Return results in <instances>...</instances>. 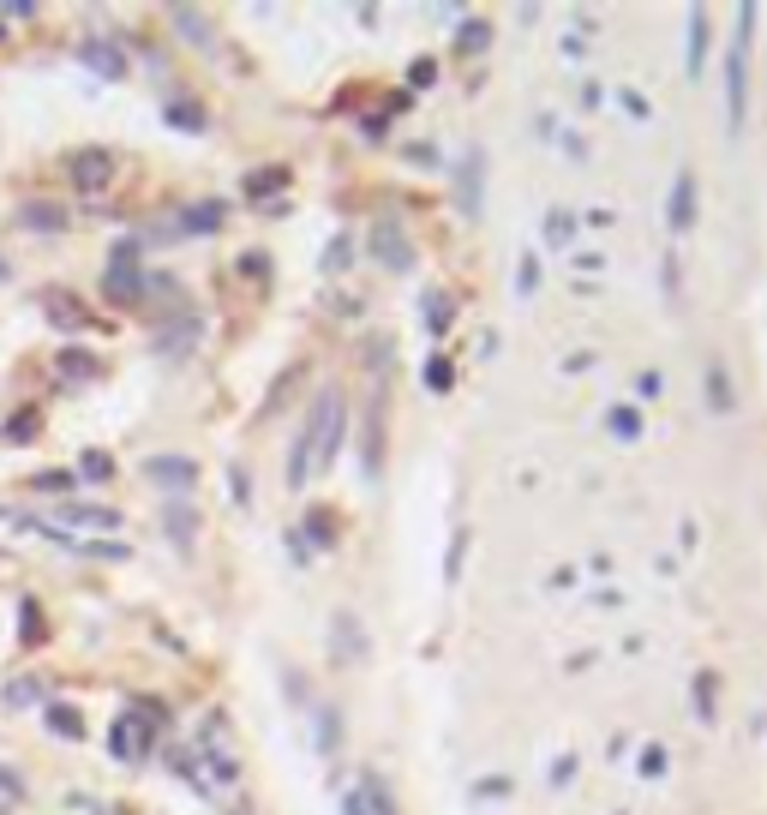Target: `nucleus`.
Returning <instances> with one entry per match:
<instances>
[{"mask_svg": "<svg viewBox=\"0 0 767 815\" xmlns=\"http://www.w3.org/2000/svg\"><path fill=\"white\" fill-rule=\"evenodd\" d=\"M342 432H348L342 390H324V396L312 402V414H306L300 438H294V456H288V486H306L318 468H330V462H336V450H342Z\"/></svg>", "mask_w": 767, "mask_h": 815, "instance_id": "nucleus-1", "label": "nucleus"}, {"mask_svg": "<svg viewBox=\"0 0 767 815\" xmlns=\"http://www.w3.org/2000/svg\"><path fill=\"white\" fill-rule=\"evenodd\" d=\"M750 36H756V6H738V30H732V48H726V114H732V132H744V114H750Z\"/></svg>", "mask_w": 767, "mask_h": 815, "instance_id": "nucleus-2", "label": "nucleus"}, {"mask_svg": "<svg viewBox=\"0 0 767 815\" xmlns=\"http://www.w3.org/2000/svg\"><path fill=\"white\" fill-rule=\"evenodd\" d=\"M144 270H138V240H120L114 246V258H108V276H102V294L114 300V306H132V300H144Z\"/></svg>", "mask_w": 767, "mask_h": 815, "instance_id": "nucleus-3", "label": "nucleus"}, {"mask_svg": "<svg viewBox=\"0 0 767 815\" xmlns=\"http://www.w3.org/2000/svg\"><path fill=\"white\" fill-rule=\"evenodd\" d=\"M66 174H72V186H78V192H102V186L114 180V150L84 144V150H72V156H66Z\"/></svg>", "mask_w": 767, "mask_h": 815, "instance_id": "nucleus-4", "label": "nucleus"}, {"mask_svg": "<svg viewBox=\"0 0 767 815\" xmlns=\"http://www.w3.org/2000/svg\"><path fill=\"white\" fill-rule=\"evenodd\" d=\"M150 744H156V726H150V720H138L132 708H126V714L114 720V732H108V750H114V762H138Z\"/></svg>", "mask_w": 767, "mask_h": 815, "instance_id": "nucleus-5", "label": "nucleus"}, {"mask_svg": "<svg viewBox=\"0 0 767 815\" xmlns=\"http://www.w3.org/2000/svg\"><path fill=\"white\" fill-rule=\"evenodd\" d=\"M342 815H396V798H390V786L366 768V774L354 780V792L342 798Z\"/></svg>", "mask_w": 767, "mask_h": 815, "instance_id": "nucleus-6", "label": "nucleus"}, {"mask_svg": "<svg viewBox=\"0 0 767 815\" xmlns=\"http://www.w3.org/2000/svg\"><path fill=\"white\" fill-rule=\"evenodd\" d=\"M78 60H84L96 78H126V48H120L114 36H102V30L78 42Z\"/></svg>", "mask_w": 767, "mask_h": 815, "instance_id": "nucleus-7", "label": "nucleus"}, {"mask_svg": "<svg viewBox=\"0 0 767 815\" xmlns=\"http://www.w3.org/2000/svg\"><path fill=\"white\" fill-rule=\"evenodd\" d=\"M144 480H156V486H168V492H192V486H198V462H186V456H150V462H144Z\"/></svg>", "mask_w": 767, "mask_h": 815, "instance_id": "nucleus-8", "label": "nucleus"}, {"mask_svg": "<svg viewBox=\"0 0 767 815\" xmlns=\"http://www.w3.org/2000/svg\"><path fill=\"white\" fill-rule=\"evenodd\" d=\"M72 216H66V204H54V198H24L18 204V228H30V234H60Z\"/></svg>", "mask_w": 767, "mask_h": 815, "instance_id": "nucleus-9", "label": "nucleus"}, {"mask_svg": "<svg viewBox=\"0 0 767 815\" xmlns=\"http://www.w3.org/2000/svg\"><path fill=\"white\" fill-rule=\"evenodd\" d=\"M48 528H54V534H66V528H120V516L102 510V504H60Z\"/></svg>", "mask_w": 767, "mask_h": 815, "instance_id": "nucleus-10", "label": "nucleus"}, {"mask_svg": "<svg viewBox=\"0 0 767 815\" xmlns=\"http://www.w3.org/2000/svg\"><path fill=\"white\" fill-rule=\"evenodd\" d=\"M372 246H378V258H384L390 270H414V246H408V234H402L396 222H378Z\"/></svg>", "mask_w": 767, "mask_h": 815, "instance_id": "nucleus-11", "label": "nucleus"}, {"mask_svg": "<svg viewBox=\"0 0 767 815\" xmlns=\"http://www.w3.org/2000/svg\"><path fill=\"white\" fill-rule=\"evenodd\" d=\"M42 312H48L54 330H84V324H90V312H84L66 288H48V294H42Z\"/></svg>", "mask_w": 767, "mask_h": 815, "instance_id": "nucleus-12", "label": "nucleus"}, {"mask_svg": "<svg viewBox=\"0 0 767 815\" xmlns=\"http://www.w3.org/2000/svg\"><path fill=\"white\" fill-rule=\"evenodd\" d=\"M666 216H672V228L684 234V228H696V174H678L672 180V204H666Z\"/></svg>", "mask_w": 767, "mask_h": 815, "instance_id": "nucleus-13", "label": "nucleus"}, {"mask_svg": "<svg viewBox=\"0 0 767 815\" xmlns=\"http://www.w3.org/2000/svg\"><path fill=\"white\" fill-rule=\"evenodd\" d=\"M192 342H198V318H192V312H180V318H174V330H162V336H156V354L186 360V354H192Z\"/></svg>", "mask_w": 767, "mask_h": 815, "instance_id": "nucleus-14", "label": "nucleus"}, {"mask_svg": "<svg viewBox=\"0 0 767 815\" xmlns=\"http://www.w3.org/2000/svg\"><path fill=\"white\" fill-rule=\"evenodd\" d=\"M708 408L714 414H738V390H732V372H726V360H708Z\"/></svg>", "mask_w": 767, "mask_h": 815, "instance_id": "nucleus-15", "label": "nucleus"}, {"mask_svg": "<svg viewBox=\"0 0 767 815\" xmlns=\"http://www.w3.org/2000/svg\"><path fill=\"white\" fill-rule=\"evenodd\" d=\"M222 216H228V204H222V198H204V204H186L180 228H186V234H216V228H222Z\"/></svg>", "mask_w": 767, "mask_h": 815, "instance_id": "nucleus-16", "label": "nucleus"}, {"mask_svg": "<svg viewBox=\"0 0 767 815\" xmlns=\"http://www.w3.org/2000/svg\"><path fill=\"white\" fill-rule=\"evenodd\" d=\"M702 66H708V12L696 6V12H690V60H684V72L702 78Z\"/></svg>", "mask_w": 767, "mask_h": 815, "instance_id": "nucleus-17", "label": "nucleus"}, {"mask_svg": "<svg viewBox=\"0 0 767 815\" xmlns=\"http://www.w3.org/2000/svg\"><path fill=\"white\" fill-rule=\"evenodd\" d=\"M54 378H60V384H84V378H96V354H84V348H66V354L54 360Z\"/></svg>", "mask_w": 767, "mask_h": 815, "instance_id": "nucleus-18", "label": "nucleus"}, {"mask_svg": "<svg viewBox=\"0 0 767 815\" xmlns=\"http://www.w3.org/2000/svg\"><path fill=\"white\" fill-rule=\"evenodd\" d=\"M162 120H168V126H180V132H204V108H198V102H186V96H174V102L162 108Z\"/></svg>", "mask_w": 767, "mask_h": 815, "instance_id": "nucleus-19", "label": "nucleus"}, {"mask_svg": "<svg viewBox=\"0 0 767 815\" xmlns=\"http://www.w3.org/2000/svg\"><path fill=\"white\" fill-rule=\"evenodd\" d=\"M168 18H174V24H180V36H186V42H198V48H204V42H210V24H204V12H192V6H174V12H168Z\"/></svg>", "mask_w": 767, "mask_h": 815, "instance_id": "nucleus-20", "label": "nucleus"}, {"mask_svg": "<svg viewBox=\"0 0 767 815\" xmlns=\"http://www.w3.org/2000/svg\"><path fill=\"white\" fill-rule=\"evenodd\" d=\"M48 732H54V738H72V744H78V738H84V720H78L72 708H60V702H48Z\"/></svg>", "mask_w": 767, "mask_h": 815, "instance_id": "nucleus-21", "label": "nucleus"}, {"mask_svg": "<svg viewBox=\"0 0 767 815\" xmlns=\"http://www.w3.org/2000/svg\"><path fill=\"white\" fill-rule=\"evenodd\" d=\"M288 186V168H258L246 174V198H264V192H282Z\"/></svg>", "mask_w": 767, "mask_h": 815, "instance_id": "nucleus-22", "label": "nucleus"}, {"mask_svg": "<svg viewBox=\"0 0 767 815\" xmlns=\"http://www.w3.org/2000/svg\"><path fill=\"white\" fill-rule=\"evenodd\" d=\"M474 174H480V156L468 150V156H462V168H456V192H462V210H468V216L480 210V204H474Z\"/></svg>", "mask_w": 767, "mask_h": 815, "instance_id": "nucleus-23", "label": "nucleus"}, {"mask_svg": "<svg viewBox=\"0 0 767 815\" xmlns=\"http://www.w3.org/2000/svg\"><path fill=\"white\" fill-rule=\"evenodd\" d=\"M72 552H84V558H96V564H120V558H132V552H126V546H114V540H84V546L72 540Z\"/></svg>", "mask_w": 767, "mask_h": 815, "instance_id": "nucleus-24", "label": "nucleus"}, {"mask_svg": "<svg viewBox=\"0 0 767 815\" xmlns=\"http://www.w3.org/2000/svg\"><path fill=\"white\" fill-rule=\"evenodd\" d=\"M162 528L180 540V546H192V510L186 504H168V516H162Z\"/></svg>", "mask_w": 767, "mask_h": 815, "instance_id": "nucleus-25", "label": "nucleus"}, {"mask_svg": "<svg viewBox=\"0 0 767 815\" xmlns=\"http://www.w3.org/2000/svg\"><path fill=\"white\" fill-rule=\"evenodd\" d=\"M6 702H12V708L42 702V678H12V684H6Z\"/></svg>", "mask_w": 767, "mask_h": 815, "instance_id": "nucleus-26", "label": "nucleus"}, {"mask_svg": "<svg viewBox=\"0 0 767 815\" xmlns=\"http://www.w3.org/2000/svg\"><path fill=\"white\" fill-rule=\"evenodd\" d=\"M486 42H492V24H486V18H480V24L468 18V24H462V36H456V48H462V54H474V48H486Z\"/></svg>", "mask_w": 767, "mask_h": 815, "instance_id": "nucleus-27", "label": "nucleus"}, {"mask_svg": "<svg viewBox=\"0 0 767 815\" xmlns=\"http://www.w3.org/2000/svg\"><path fill=\"white\" fill-rule=\"evenodd\" d=\"M426 330H450V294H426Z\"/></svg>", "mask_w": 767, "mask_h": 815, "instance_id": "nucleus-28", "label": "nucleus"}, {"mask_svg": "<svg viewBox=\"0 0 767 815\" xmlns=\"http://www.w3.org/2000/svg\"><path fill=\"white\" fill-rule=\"evenodd\" d=\"M78 474H84V480H108V474H114V462H108L102 450H84V456H78Z\"/></svg>", "mask_w": 767, "mask_h": 815, "instance_id": "nucleus-29", "label": "nucleus"}, {"mask_svg": "<svg viewBox=\"0 0 767 815\" xmlns=\"http://www.w3.org/2000/svg\"><path fill=\"white\" fill-rule=\"evenodd\" d=\"M336 738H342V726H336V714L324 708V714H318V744H324V756L336 750Z\"/></svg>", "mask_w": 767, "mask_h": 815, "instance_id": "nucleus-30", "label": "nucleus"}, {"mask_svg": "<svg viewBox=\"0 0 767 815\" xmlns=\"http://www.w3.org/2000/svg\"><path fill=\"white\" fill-rule=\"evenodd\" d=\"M18 630H24V636H42V618H36V600H18Z\"/></svg>", "mask_w": 767, "mask_h": 815, "instance_id": "nucleus-31", "label": "nucleus"}, {"mask_svg": "<svg viewBox=\"0 0 767 815\" xmlns=\"http://www.w3.org/2000/svg\"><path fill=\"white\" fill-rule=\"evenodd\" d=\"M6 438L18 444V438H36V414H18V420H6Z\"/></svg>", "mask_w": 767, "mask_h": 815, "instance_id": "nucleus-32", "label": "nucleus"}, {"mask_svg": "<svg viewBox=\"0 0 767 815\" xmlns=\"http://www.w3.org/2000/svg\"><path fill=\"white\" fill-rule=\"evenodd\" d=\"M426 384H432V390H450V360H432V366H426Z\"/></svg>", "mask_w": 767, "mask_h": 815, "instance_id": "nucleus-33", "label": "nucleus"}, {"mask_svg": "<svg viewBox=\"0 0 767 815\" xmlns=\"http://www.w3.org/2000/svg\"><path fill=\"white\" fill-rule=\"evenodd\" d=\"M60 486H72V474H66V468H54V474H36V492H60Z\"/></svg>", "mask_w": 767, "mask_h": 815, "instance_id": "nucleus-34", "label": "nucleus"}, {"mask_svg": "<svg viewBox=\"0 0 767 815\" xmlns=\"http://www.w3.org/2000/svg\"><path fill=\"white\" fill-rule=\"evenodd\" d=\"M342 264H348V240H336V246L324 252V270H342Z\"/></svg>", "mask_w": 767, "mask_h": 815, "instance_id": "nucleus-35", "label": "nucleus"}, {"mask_svg": "<svg viewBox=\"0 0 767 815\" xmlns=\"http://www.w3.org/2000/svg\"><path fill=\"white\" fill-rule=\"evenodd\" d=\"M612 426H618L624 438H636V426H642V420H636V408H618V420H612Z\"/></svg>", "mask_w": 767, "mask_h": 815, "instance_id": "nucleus-36", "label": "nucleus"}, {"mask_svg": "<svg viewBox=\"0 0 767 815\" xmlns=\"http://www.w3.org/2000/svg\"><path fill=\"white\" fill-rule=\"evenodd\" d=\"M240 270H246V276H264V270H270V258H264V252H246V264H240Z\"/></svg>", "mask_w": 767, "mask_h": 815, "instance_id": "nucleus-37", "label": "nucleus"}, {"mask_svg": "<svg viewBox=\"0 0 767 815\" xmlns=\"http://www.w3.org/2000/svg\"><path fill=\"white\" fill-rule=\"evenodd\" d=\"M306 528H312V540H318V546H330V540H336V534H330V522H324V516H312V522H306Z\"/></svg>", "mask_w": 767, "mask_h": 815, "instance_id": "nucleus-38", "label": "nucleus"}, {"mask_svg": "<svg viewBox=\"0 0 767 815\" xmlns=\"http://www.w3.org/2000/svg\"><path fill=\"white\" fill-rule=\"evenodd\" d=\"M0 282H6V258H0Z\"/></svg>", "mask_w": 767, "mask_h": 815, "instance_id": "nucleus-39", "label": "nucleus"}, {"mask_svg": "<svg viewBox=\"0 0 767 815\" xmlns=\"http://www.w3.org/2000/svg\"><path fill=\"white\" fill-rule=\"evenodd\" d=\"M0 36H6V30H0Z\"/></svg>", "mask_w": 767, "mask_h": 815, "instance_id": "nucleus-40", "label": "nucleus"}]
</instances>
